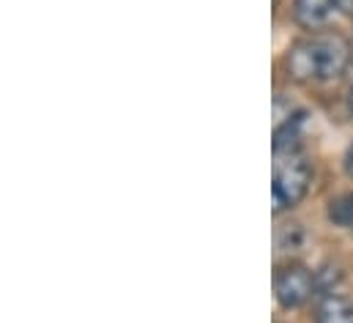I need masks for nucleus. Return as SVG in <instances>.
<instances>
[{"label": "nucleus", "instance_id": "1", "mask_svg": "<svg viewBox=\"0 0 353 323\" xmlns=\"http://www.w3.org/2000/svg\"><path fill=\"white\" fill-rule=\"evenodd\" d=\"M351 61V47L343 36L334 33H323V36H312L299 41L288 58V75L299 82H326L334 80L345 72Z\"/></svg>", "mask_w": 353, "mask_h": 323}, {"label": "nucleus", "instance_id": "2", "mask_svg": "<svg viewBox=\"0 0 353 323\" xmlns=\"http://www.w3.org/2000/svg\"><path fill=\"white\" fill-rule=\"evenodd\" d=\"M312 167L301 154H276L274 162V181H271V203L274 214L293 208L310 189Z\"/></svg>", "mask_w": 353, "mask_h": 323}, {"label": "nucleus", "instance_id": "3", "mask_svg": "<svg viewBox=\"0 0 353 323\" xmlns=\"http://www.w3.org/2000/svg\"><path fill=\"white\" fill-rule=\"evenodd\" d=\"M315 291V280L312 274L304 268V266H285L276 280H274V293H276V302L285 307V310H296L301 307Z\"/></svg>", "mask_w": 353, "mask_h": 323}, {"label": "nucleus", "instance_id": "4", "mask_svg": "<svg viewBox=\"0 0 353 323\" xmlns=\"http://www.w3.org/2000/svg\"><path fill=\"white\" fill-rule=\"evenodd\" d=\"M337 14V0H296L293 3V17L301 28H323L334 19Z\"/></svg>", "mask_w": 353, "mask_h": 323}, {"label": "nucleus", "instance_id": "5", "mask_svg": "<svg viewBox=\"0 0 353 323\" xmlns=\"http://www.w3.org/2000/svg\"><path fill=\"white\" fill-rule=\"evenodd\" d=\"M318 323H353V302L340 293H326L318 307Z\"/></svg>", "mask_w": 353, "mask_h": 323}, {"label": "nucleus", "instance_id": "6", "mask_svg": "<svg viewBox=\"0 0 353 323\" xmlns=\"http://www.w3.org/2000/svg\"><path fill=\"white\" fill-rule=\"evenodd\" d=\"M301 239H304L301 225H282L279 233H276V246H279L282 252H290V249H299Z\"/></svg>", "mask_w": 353, "mask_h": 323}, {"label": "nucleus", "instance_id": "7", "mask_svg": "<svg viewBox=\"0 0 353 323\" xmlns=\"http://www.w3.org/2000/svg\"><path fill=\"white\" fill-rule=\"evenodd\" d=\"M332 219L337 222V225H353V195H345L343 200H337V203H332Z\"/></svg>", "mask_w": 353, "mask_h": 323}, {"label": "nucleus", "instance_id": "8", "mask_svg": "<svg viewBox=\"0 0 353 323\" xmlns=\"http://www.w3.org/2000/svg\"><path fill=\"white\" fill-rule=\"evenodd\" d=\"M345 173L353 178V143H351V148L345 151Z\"/></svg>", "mask_w": 353, "mask_h": 323}, {"label": "nucleus", "instance_id": "9", "mask_svg": "<svg viewBox=\"0 0 353 323\" xmlns=\"http://www.w3.org/2000/svg\"><path fill=\"white\" fill-rule=\"evenodd\" d=\"M337 11H343V14H353V0H337Z\"/></svg>", "mask_w": 353, "mask_h": 323}, {"label": "nucleus", "instance_id": "10", "mask_svg": "<svg viewBox=\"0 0 353 323\" xmlns=\"http://www.w3.org/2000/svg\"><path fill=\"white\" fill-rule=\"evenodd\" d=\"M348 107H351V112H353V90H351V96H348Z\"/></svg>", "mask_w": 353, "mask_h": 323}]
</instances>
